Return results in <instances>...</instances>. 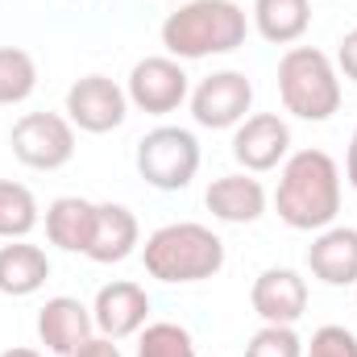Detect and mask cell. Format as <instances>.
<instances>
[{"label": "cell", "mask_w": 357, "mask_h": 357, "mask_svg": "<svg viewBox=\"0 0 357 357\" xmlns=\"http://www.w3.org/2000/svg\"><path fill=\"white\" fill-rule=\"evenodd\" d=\"M274 212L287 229L320 233L341 212V167L324 150H299L282 162Z\"/></svg>", "instance_id": "6da1fadb"}, {"label": "cell", "mask_w": 357, "mask_h": 357, "mask_svg": "<svg viewBox=\"0 0 357 357\" xmlns=\"http://www.w3.org/2000/svg\"><path fill=\"white\" fill-rule=\"evenodd\" d=\"M250 21L237 0H187L162 21V46L171 59H212L245 46Z\"/></svg>", "instance_id": "7a4b0ae2"}, {"label": "cell", "mask_w": 357, "mask_h": 357, "mask_svg": "<svg viewBox=\"0 0 357 357\" xmlns=\"http://www.w3.org/2000/svg\"><path fill=\"white\" fill-rule=\"evenodd\" d=\"M142 262L146 274L158 282H204L216 278L225 270V241L195 220H178V225H162L146 237L142 245Z\"/></svg>", "instance_id": "3957f363"}, {"label": "cell", "mask_w": 357, "mask_h": 357, "mask_svg": "<svg viewBox=\"0 0 357 357\" xmlns=\"http://www.w3.org/2000/svg\"><path fill=\"white\" fill-rule=\"evenodd\" d=\"M278 96L291 116L320 125L341 108V75L324 50L291 46L278 59Z\"/></svg>", "instance_id": "277c9868"}, {"label": "cell", "mask_w": 357, "mask_h": 357, "mask_svg": "<svg viewBox=\"0 0 357 357\" xmlns=\"http://www.w3.org/2000/svg\"><path fill=\"white\" fill-rule=\"evenodd\" d=\"M137 175L158 191H183L199 175V142L191 129L158 125L137 142Z\"/></svg>", "instance_id": "5b68a950"}, {"label": "cell", "mask_w": 357, "mask_h": 357, "mask_svg": "<svg viewBox=\"0 0 357 357\" xmlns=\"http://www.w3.org/2000/svg\"><path fill=\"white\" fill-rule=\"evenodd\" d=\"M8 146L29 171H63L75 158V125L63 112H25L8 133Z\"/></svg>", "instance_id": "8992f818"}, {"label": "cell", "mask_w": 357, "mask_h": 357, "mask_svg": "<svg viewBox=\"0 0 357 357\" xmlns=\"http://www.w3.org/2000/svg\"><path fill=\"white\" fill-rule=\"evenodd\" d=\"M191 100V116L199 129H237L254 108V84L245 71H212L199 79Z\"/></svg>", "instance_id": "52a82bcc"}, {"label": "cell", "mask_w": 357, "mask_h": 357, "mask_svg": "<svg viewBox=\"0 0 357 357\" xmlns=\"http://www.w3.org/2000/svg\"><path fill=\"white\" fill-rule=\"evenodd\" d=\"M63 112L84 133H112L129 116V96H125V88L116 79H108V75H84V79H75L67 88Z\"/></svg>", "instance_id": "ba28073f"}, {"label": "cell", "mask_w": 357, "mask_h": 357, "mask_svg": "<svg viewBox=\"0 0 357 357\" xmlns=\"http://www.w3.org/2000/svg\"><path fill=\"white\" fill-rule=\"evenodd\" d=\"M125 96H129L133 108H142V112H150V116H167V112H175L178 104L191 96V84H187V71H183L178 59L154 54V59L133 63L129 84H125Z\"/></svg>", "instance_id": "9c48e42d"}, {"label": "cell", "mask_w": 357, "mask_h": 357, "mask_svg": "<svg viewBox=\"0 0 357 357\" xmlns=\"http://www.w3.org/2000/svg\"><path fill=\"white\" fill-rule=\"evenodd\" d=\"M233 158L250 175L274 171L278 162L291 158V125L278 112H254V116H245L237 125V133H233Z\"/></svg>", "instance_id": "30bf717a"}, {"label": "cell", "mask_w": 357, "mask_h": 357, "mask_svg": "<svg viewBox=\"0 0 357 357\" xmlns=\"http://www.w3.org/2000/svg\"><path fill=\"white\" fill-rule=\"evenodd\" d=\"M91 320H96V333L108 337V341H125V337H137L150 320V295L137 287V282H108L96 291V303H91Z\"/></svg>", "instance_id": "8fae6325"}, {"label": "cell", "mask_w": 357, "mask_h": 357, "mask_svg": "<svg viewBox=\"0 0 357 357\" xmlns=\"http://www.w3.org/2000/svg\"><path fill=\"white\" fill-rule=\"evenodd\" d=\"M91 337H96V320H91V307H84L79 299L54 295V299L42 303V312H38V341L46 345V354L75 357L79 345H88Z\"/></svg>", "instance_id": "7c38bea8"}, {"label": "cell", "mask_w": 357, "mask_h": 357, "mask_svg": "<svg viewBox=\"0 0 357 357\" xmlns=\"http://www.w3.org/2000/svg\"><path fill=\"white\" fill-rule=\"evenodd\" d=\"M250 303L262 316V324H291L295 328L303 320V312H307V282H303L299 270L270 266L254 278Z\"/></svg>", "instance_id": "4fadbf2b"}, {"label": "cell", "mask_w": 357, "mask_h": 357, "mask_svg": "<svg viewBox=\"0 0 357 357\" xmlns=\"http://www.w3.org/2000/svg\"><path fill=\"white\" fill-rule=\"evenodd\" d=\"M307 270L324 287H357V229L328 225L307 245Z\"/></svg>", "instance_id": "5bb4252c"}, {"label": "cell", "mask_w": 357, "mask_h": 357, "mask_svg": "<svg viewBox=\"0 0 357 357\" xmlns=\"http://www.w3.org/2000/svg\"><path fill=\"white\" fill-rule=\"evenodd\" d=\"M204 204H208V212H212L216 220H225V225H254V220L266 212V187L250 175V171H241V175H220V178L208 183Z\"/></svg>", "instance_id": "9a60e30c"}, {"label": "cell", "mask_w": 357, "mask_h": 357, "mask_svg": "<svg viewBox=\"0 0 357 357\" xmlns=\"http://www.w3.org/2000/svg\"><path fill=\"white\" fill-rule=\"evenodd\" d=\"M142 241V225L125 204H96V233H91L88 258L100 266L125 262Z\"/></svg>", "instance_id": "2e32d148"}, {"label": "cell", "mask_w": 357, "mask_h": 357, "mask_svg": "<svg viewBox=\"0 0 357 357\" xmlns=\"http://www.w3.org/2000/svg\"><path fill=\"white\" fill-rule=\"evenodd\" d=\"M96 233V204L84 195H59L46 208V237L67 254H88Z\"/></svg>", "instance_id": "e0dca14e"}, {"label": "cell", "mask_w": 357, "mask_h": 357, "mask_svg": "<svg viewBox=\"0 0 357 357\" xmlns=\"http://www.w3.org/2000/svg\"><path fill=\"white\" fill-rule=\"evenodd\" d=\"M50 278V258L46 250L29 245V241H8L0 245V295L25 299L33 291H42Z\"/></svg>", "instance_id": "ac0fdd59"}, {"label": "cell", "mask_w": 357, "mask_h": 357, "mask_svg": "<svg viewBox=\"0 0 357 357\" xmlns=\"http://www.w3.org/2000/svg\"><path fill=\"white\" fill-rule=\"evenodd\" d=\"M250 17L270 46H295L312 25V0H254Z\"/></svg>", "instance_id": "d6986e66"}, {"label": "cell", "mask_w": 357, "mask_h": 357, "mask_svg": "<svg viewBox=\"0 0 357 357\" xmlns=\"http://www.w3.org/2000/svg\"><path fill=\"white\" fill-rule=\"evenodd\" d=\"M38 229V199L25 183L0 178V237L4 241H25Z\"/></svg>", "instance_id": "ffe728a7"}, {"label": "cell", "mask_w": 357, "mask_h": 357, "mask_svg": "<svg viewBox=\"0 0 357 357\" xmlns=\"http://www.w3.org/2000/svg\"><path fill=\"white\" fill-rule=\"evenodd\" d=\"M38 91V63L21 46H0V104H25Z\"/></svg>", "instance_id": "44dd1931"}, {"label": "cell", "mask_w": 357, "mask_h": 357, "mask_svg": "<svg viewBox=\"0 0 357 357\" xmlns=\"http://www.w3.org/2000/svg\"><path fill=\"white\" fill-rule=\"evenodd\" d=\"M137 357H195V341H191V333L183 324L158 320V324H146L142 328Z\"/></svg>", "instance_id": "7402d4cb"}, {"label": "cell", "mask_w": 357, "mask_h": 357, "mask_svg": "<svg viewBox=\"0 0 357 357\" xmlns=\"http://www.w3.org/2000/svg\"><path fill=\"white\" fill-rule=\"evenodd\" d=\"M245 357H303V341L291 324H262L250 337Z\"/></svg>", "instance_id": "603a6c76"}, {"label": "cell", "mask_w": 357, "mask_h": 357, "mask_svg": "<svg viewBox=\"0 0 357 357\" xmlns=\"http://www.w3.org/2000/svg\"><path fill=\"white\" fill-rule=\"evenodd\" d=\"M303 357H357V337L341 324H324L312 333Z\"/></svg>", "instance_id": "cb8c5ba5"}, {"label": "cell", "mask_w": 357, "mask_h": 357, "mask_svg": "<svg viewBox=\"0 0 357 357\" xmlns=\"http://www.w3.org/2000/svg\"><path fill=\"white\" fill-rule=\"evenodd\" d=\"M337 71L357 84V29H349V33L337 42Z\"/></svg>", "instance_id": "d4e9b609"}, {"label": "cell", "mask_w": 357, "mask_h": 357, "mask_svg": "<svg viewBox=\"0 0 357 357\" xmlns=\"http://www.w3.org/2000/svg\"><path fill=\"white\" fill-rule=\"evenodd\" d=\"M75 357H121V349H116V341H108V337H91L88 345H79V354Z\"/></svg>", "instance_id": "484cf974"}, {"label": "cell", "mask_w": 357, "mask_h": 357, "mask_svg": "<svg viewBox=\"0 0 357 357\" xmlns=\"http://www.w3.org/2000/svg\"><path fill=\"white\" fill-rule=\"evenodd\" d=\"M345 178L357 191V129H354V137H349V154H345Z\"/></svg>", "instance_id": "4316f807"}, {"label": "cell", "mask_w": 357, "mask_h": 357, "mask_svg": "<svg viewBox=\"0 0 357 357\" xmlns=\"http://www.w3.org/2000/svg\"><path fill=\"white\" fill-rule=\"evenodd\" d=\"M0 357H42V354H38V349H21V345H17V349H4Z\"/></svg>", "instance_id": "83f0119b"}]
</instances>
